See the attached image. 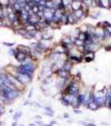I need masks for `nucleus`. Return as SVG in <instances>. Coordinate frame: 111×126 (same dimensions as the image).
Listing matches in <instances>:
<instances>
[{"label": "nucleus", "mask_w": 111, "mask_h": 126, "mask_svg": "<svg viewBox=\"0 0 111 126\" xmlns=\"http://www.w3.org/2000/svg\"><path fill=\"white\" fill-rule=\"evenodd\" d=\"M82 6H83V3L81 2V1H76V0H73L72 3H71V6H70V10L71 11H76V10L81 9Z\"/></svg>", "instance_id": "obj_7"}, {"label": "nucleus", "mask_w": 111, "mask_h": 126, "mask_svg": "<svg viewBox=\"0 0 111 126\" xmlns=\"http://www.w3.org/2000/svg\"><path fill=\"white\" fill-rule=\"evenodd\" d=\"M62 117H63V118H66V119H69V118H70V115H69L67 112H64L63 114H62Z\"/></svg>", "instance_id": "obj_31"}, {"label": "nucleus", "mask_w": 111, "mask_h": 126, "mask_svg": "<svg viewBox=\"0 0 111 126\" xmlns=\"http://www.w3.org/2000/svg\"><path fill=\"white\" fill-rule=\"evenodd\" d=\"M17 48V47H16ZM27 57H28V55H26L25 52L20 51V50L17 49V52H16V55L13 56V58L17 60V62L19 63V64H22V63L25 62V60L27 59Z\"/></svg>", "instance_id": "obj_5"}, {"label": "nucleus", "mask_w": 111, "mask_h": 126, "mask_svg": "<svg viewBox=\"0 0 111 126\" xmlns=\"http://www.w3.org/2000/svg\"><path fill=\"white\" fill-rule=\"evenodd\" d=\"M103 6V9H110V5H109V0H100Z\"/></svg>", "instance_id": "obj_21"}, {"label": "nucleus", "mask_w": 111, "mask_h": 126, "mask_svg": "<svg viewBox=\"0 0 111 126\" xmlns=\"http://www.w3.org/2000/svg\"><path fill=\"white\" fill-rule=\"evenodd\" d=\"M90 16H91V18H93V19H98L100 17V11H96V12H93V14H91Z\"/></svg>", "instance_id": "obj_26"}, {"label": "nucleus", "mask_w": 111, "mask_h": 126, "mask_svg": "<svg viewBox=\"0 0 111 126\" xmlns=\"http://www.w3.org/2000/svg\"><path fill=\"white\" fill-rule=\"evenodd\" d=\"M0 27H3V21L0 19Z\"/></svg>", "instance_id": "obj_39"}, {"label": "nucleus", "mask_w": 111, "mask_h": 126, "mask_svg": "<svg viewBox=\"0 0 111 126\" xmlns=\"http://www.w3.org/2000/svg\"><path fill=\"white\" fill-rule=\"evenodd\" d=\"M2 45L3 46H7V47H9V48H11V47H13V46H14V44L13 43H7V41H3Z\"/></svg>", "instance_id": "obj_28"}, {"label": "nucleus", "mask_w": 111, "mask_h": 126, "mask_svg": "<svg viewBox=\"0 0 111 126\" xmlns=\"http://www.w3.org/2000/svg\"><path fill=\"white\" fill-rule=\"evenodd\" d=\"M32 95H33V88H31V91L29 92V94H28V98H31Z\"/></svg>", "instance_id": "obj_34"}, {"label": "nucleus", "mask_w": 111, "mask_h": 126, "mask_svg": "<svg viewBox=\"0 0 111 126\" xmlns=\"http://www.w3.org/2000/svg\"><path fill=\"white\" fill-rule=\"evenodd\" d=\"M2 70H3V68H2L1 66H0V71H2Z\"/></svg>", "instance_id": "obj_41"}, {"label": "nucleus", "mask_w": 111, "mask_h": 126, "mask_svg": "<svg viewBox=\"0 0 111 126\" xmlns=\"http://www.w3.org/2000/svg\"><path fill=\"white\" fill-rule=\"evenodd\" d=\"M87 110H92V112H96V110H100L99 107H98V105L96 104L95 102H91L89 105L87 106Z\"/></svg>", "instance_id": "obj_15"}, {"label": "nucleus", "mask_w": 111, "mask_h": 126, "mask_svg": "<svg viewBox=\"0 0 111 126\" xmlns=\"http://www.w3.org/2000/svg\"><path fill=\"white\" fill-rule=\"evenodd\" d=\"M72 12H73V15H74V17H76L79 21L82 20V19H85V12H83L82 8L79 9V10H76V11H72Z\"/></svg>", "instance_id": "obj_9"}, {"label": "nucleus", "mask_w": 111, "mask_h": 126, "mask_svg": "<svg viewBox=\"0 0 111 126\" xmlns=\"http://www.w3.org/2000/svg\"><path fill=\"white\" fill-rule=\"evenodd\" d=\"M17 49L20 50V51H22V52H25V54H26V55H28V56L31 54V49H30V47H29V46L19 45L18 47H17Z\"/></svg>", "instance_id": "obj_10"}, {"label": "nucleus", "mask_w": 111, "mask_h": 126, "mask_svg": "<svg viewBox=\"0 0 111 126\" xmlns=\"http://www.w3.org/2000/svg\"><path fill=\"white\" fill-rule=\"evenodd\" d=\"M8 20H9L12 25L18 21V17H17L16 12H10V14H8Z\"/></svg>", "instance_id": "obj_12"}, {"label": "nucleus", "mask_w": 111, "mask_h": 126, "mask_svg": "<svg viewBox=\"0 0 111 126\" xmlns=\"http://www.w3.org/2000/svg\"><path fill=\"white\" fill-rule=\"evenodd\" d=\"M39 62H36L33 60L31 57H27V59L25 60L22 64L17 65V69H18V74H25V75H28L30 77H35L36 71L38 70V65Z\"/></svg>", "instance_id": "obj_2"}, {"label": "nucleus", "mask_w": 111, "mask_h": 126, "mask_svg": "<svg viewBox=\"0 0 111 126\" xmlns=\"http://www.w3.org/2000/svg\"><path fill=\"white\" fill-rule=\"evenodd\" d=\"M77 38L78 39H80V40H82V41H85L86 40V32L85 31H79L78 32V35H77Z\"/></svg>", "instance_id": "obj_18"}, {"label": "nucleus", "mask_w": 111, "mask_h": 126, "mask_svg": "<svg viewBox=\"0 0 111 126\" xmlns=\"http://www.w3.org/2000/svg\"><path fill=\"white\" fill-rule=\"evenodd\" d=\"M79 124H80V125H82V126H97L95 123H87L86 121H80V122H79Z\"/></svg>", "instance_id": "obj_24"}, {"label": "nucleus", "mask_w": 111, "mask_h": 126, "mask_svg": "<svg viewBox=\"0 0 111 126\" xmlns=\"http://www.w3.org/2000/svg\"><path fill=\"white\" fill-rule=\"evenodd\" d=\"M57 124H58V122H57V121H54V119H52V121H50L49 125H50V126H54V125H57Z\"/></svg>", "instance_id": "obj_33"}, {"label": "nucleus", "mask_w": 111, "mask_h": 126, "mask_svg": "<svg viewBox=\"0 0 111 126\" xmlns=\"http://www.w3.org/2000/svg\"><path fill=\"white\" fill-rule=\"evenodd\" d=\"M59 100H60V103H61L62 105H63L64 107H71V105H70V103L68 102V99H67L66 97H64L62 94H60V96H59Z\"/></svg>", "instance_id": "obj_13"}, {"label": "nucleus", "mask_w": 111, "mask_h": 126, "mask_svg": "<svg viewBox=\"0 0 111 126\" xmlns=\"http://www.w3.org/2000/svg\"><path fill=\"white\" fill-rule=\"evenodd\" d=\"M1 85H2V84H1V81H0V87H1Z\"/></svg>", "instance_id": "obj_44"}, {"label": "nucleus", "mask_w": 111, "mask_h": 126, "mask_svg": "<svg viewBox=\"0 0 111 126\" xmlns=\"http://www.w3.org/2000/svg\"><path fill=\"white\" fill-rule=\"evenodd\" d=\"M11 126H18V122H12Z\"/></svg>", "instance_id": "obj_37"}, {"label": "nucleus", "mask_w": 111, "mask_h": 126, "mask_svg": "<svg viewBox=\"0 0 111 126\" xmlns=\"http://www.w3.org/2000/svg\"><path fill=\"white\" fill-rule=\"evenodd\" d=\"M35 118H36V121H42V117L39 116V115H36Z\"/></svg>", "instance_id": "obj_35"}, {"label": "nucleus", "mask_w": 111, "mask_h": 126, "mask_svg": "<svg viewBox=\"0 0 111 126\" xmlns=\"http://www.w3.org/2000/svg\"><path fill=\"white\" fill-rule=\"evenodd\" d=\"M54 76L57 77V78H62V79H68V78H71L72 77V74L67 71L66 69L63 68H60L58 69L56 73H54Z\"/></svg>", "instance_id": "obj_4"}, {"label": "nucleus", "mask_w": 111, "mask_h": 126, "mask_svg": "<svg viewBox=\"0 0 111 126\" xmlns=\"http://www.w3.org/2000/svg\"><path fill=\"white\" fill-rule=\"evenodd\" d=\"M95 59H92V58H90V57H85V59H83V62L85 63H92Z\"/></svg>", "instance_id": "obj_30"}, {"label": "nucleus", "mask_w": 111, "mask_h": 126, "mask_svg": "<svg viewBox=\"0 0 111 126\" xmlns=\"http://www.w3.org/2000/svg\"><path fill=\"white\" fill-rule=\"evenodd\" d=\"M73 45H74V47H81V46H83V41L76 37V38H74V41H73Z\"/></svg>", "instance_id": "obj_20"}, {"label": "nucleus", "mask_w": 111, "mask_h": 126, "mask_svg": "<svg viewBox=\"0 0 111 126\" xmlns=\"http://www.w3.org/2000/svg\"><path fill=\"white\" fill-rule=\"evenodd\" d=\"M103 49L107 50V51H111V44H103Z\"/></svg>", "instance_id": "obj_27"}, {"label": "nucleus", "mask_w": 111, "mask_h": 126, "mask_svg": "<svg viewBox=\"0 0 111 126\" xmlns=\"http://www.w3.org/2000/svg\"><path fill=\"white\" fill-rule=\"evenodd\" d=\"M73 66H74V65H73L72 63H71L70 60L68 59V58H67L66 62H64V64H63V66H62V68L66 69V70H67V71H69V73H72Z\"/></svg>", "instance_id": "obj_8"}, {"label": "nucleus", "mask_w": 111, "mask_h": 126, "mask_svg": "<svg viewBox=\"0 0 111 126\" xmlns=\"http://www.w3.org/2000/svg\"><path fill=\"white\" fill-rule=\"evenodd\" d=\"M103 29H104V30H107V31H108V33L111 36V24H109L108 26H107L106 28H103Z\"/></svg>", "instance_id": "obj_29"}, {"label": "nucleus", "mask_w": 111, "mask_h": 126, "mask_svg": "<svg viewBox=\"0 0 111 126\" xmlns=\"http://www.w3.org/2000/svg\"><path fill=\"white\" fill-rule=\"evenodd\" d=\"M101 125H103V126H108L109 124H108V123H106V122H102V123H101Z\"/></svg>", "instance_id": "obj_38"}, {"label": "nucleus", "mask_w": 111, "mask_h": 126, "mask_svg": "<svg viewBox=\"0 0 111 126\" xmlns=\"http://www.w3.org/2000/svg\"><path fill=\"white\" fill-rule=\"evenodd\" d=\"M22 105H25V106H27V105H30V100H26V102H24V104Z\"/></svg>", "instance_id": "obj_36"}, {"label": "nucleus", "mask_w": 111, "mask_h": 126, "mask_svg": "<svg viewBox=\"0 0 111 126\" xmlns=\"http://www.w3.org/2000/svg\"><path fill=\"white\" fill-rule=\"evenodd\" d=\"M36 35H37V31H29V32H27L26 35H25L24 38L25 39H28V40H31V39H35L36 38Z\"/></svg>", "instance_id": "obj_14"}, {"label": "nucleus", "mask_w": 111, "mask_h": 126, "mask_svg": "<svg viewBox=\"0 0 111 126\" xmlns=\"http://www.w3.org/2000/svg\"><path fill=\"white\" fill-rule=\"evenodd\" d=\"M28 126H38V125H37V124H36V123H32V124H29Z\"/></svg>", "instance_id": "obj_40"}, {"label": "nucleus", "mask_w": 111, "mask_h": 126, "mask_svg": "<svg viewBox=\"0 0 111 126\" xmlns=\"http://www.w3.org/2000/svg\"><path fill=\"white\" fill-rule=\"evenodd\" d=\"M72 112L74 113V114H77V115L82 114V110H72Z\"/></svg>", "instance_id": "obj_32"}, {"label": "nucleus", "mask_w": 111, "mask_h": 126, "mask_svg": "<svg viewBox=\"0 0 111 126\" xmlns=\"http://www.w3.org/2000/svg\"><path fill=\"white\" fill-rule=\"evenodd\" d=\"M0 6L2 8H7L10 6V0H0Z\"/></svg>", "instance_id": "obj_19"}, {"label": "nucleus", "mask_w": 111, "mask_h": 126, "mask_svg": "<svg viewBox=\"0 0 111 126\" xmlns=\"http://www.w3.org/2000/svg\"><path fill=\"white\" fill-rule=\"evenodd\" d=\"M13 31L17 33V35L21 36V37H25V35L27 33V31H26V29H25L24 26H20V27H18V28L13 29Z\"/></svg>", "instance_id": "obj_11"}, {"label": "nucleus", "mask_w": 111, "mask_h": 126, "mask_svg": "<svg viewBox=\"0 0 111 126\" xmlns=\"http://www.w3.org/2000/svg\"><path fill=\"white\" fill-rule=\"evenodd\" d=\"M17 79L20 81V83L22 84V85H25V86H28V85H30L31 83H32V77H30V76H28V75H25V74H18L17 75Z\"/></svg>", "instance_id": "obj_3"}, {"label": "nucleus", "mask_w": 111, "mask_h": 126, "mask_svg": "<svg viewBox=\"0 0 111 126\" xmlns=\"http://www.w3.org/2000/svg\"><path fill=\"white\" fill-rule=\"evenodd\" d=\"M83 56L85 57H90L92 59H95L96 58V52L95 51H85L83 52Z\"/></svg>", "instance_id": "obj_17"}, {"label": "nucleus", "mask_w": 111, "mask_h": 126, "mask_svg": "<svg viewBox=\"0 0 111 126\" xmlns=\"http://www.w3.org/2000/svg\"><path fill=\"white\" fill-rule=\"evenodd\" d=\"M0 94L3 97V104L5 105H11L16 99L20 98L25 94V92H21L17 88H11L8 86L1 85L0 87Z\"/></svg>", "instance_id": "obj_1"}, {"label": "nucleus", "mask_w": 111, "mask_h": 126, "mask_svg": "<svg viewBox=\"0 0 111 126\" xmlns=\"http://www.w3.org/2000/svg\"><path fill=\"white\" fill-rule=\"evenodd\" d=\"M45 112H49V113H54L53 108H52L51 105H45V108H43Z\"/></svg>", "instance_id": "obj_23"}, {"label": "nucleus", "mask_w": 111, "mask_h": 126, "mask_svg": "<svg viewBox=\"0 0 111 126\" xmlns=\"http://www.w3.org/2000/svg\"><path fill=\"white\" fill-rule=\"evenodd\" d=\"M18 126H26V125H24V124H20V125H18Z\"/></svg>", "instance_id": "obj_43"}, {"label": "nucleus", "mask_w": 111, "mask_h": 126, "mask_svg": "<svg viewBox=\"0 0 111 126\" xmlns=\"http://www.w3.org/2000/svg\"><path fill=\"white\" fill-rule=\"evenodd\" d=\"M76 1H81V2H83V1H85V0H76Z\"/></svg>", "instance_id": "obj_42"}, {"label": "nucleus", "mask_w": 111, "mask_h": 126, "mask_svg": "<svg viewBox=\"0 0 111 126\" xmlns=\"http://www.w3.org/2000/svg\"><path fill=\"white\" fill-rule=\"evenodd\" d=\"M16 52H17V48L11 47V48H9V50H8V55H9V56H12V57H13V56L16 55Z\"/></svg>", "instance_id": "obj_22"}, {"label": "nucleus", "mask_w": 111, "mask_h": 126, "mask_svg": "<svg viewBox=\"0 0 111 126\" xmlns=\"http://www.w3.org/2000/svg\"><path fill=\"white\" fill-rule=\"evenodd\" d=\"M31 11H32L33 15H38L39 14V6L36 5V6H33V7H31Z\"/></svg>", "instance_id": "obj_25"}, {"label": "nucleus", "mask_w": 111, "mask_h": 126, "mask_svg": "<svg viewBox=\"0 0 111 126\" xmlns=\"http://www.w3.org/2000/svg\"><path fill=\"white\" fill-rule=\"evenodd\" d=\"M78 22H79V20L74 17L73 12L71 11V10L68 11V25H77Z\"/></svg>", "instance_id": "obj_6"}, {"label": "nucleus", "mask_w": 111, "mask_h": 126, "mask_svg": "<svg viewBox=\"0 0 111 126\" xmlns=\"http://www.w3.org/2000/svg\"><path fill=\"white\" fill-rule=\"evenodd\" d=\"M22 114H24L22 110H17V112L13 114V116H12V122H18V119L22 116Z\"/></svg>", "instance_id": "obj_16"}]
</instances>
